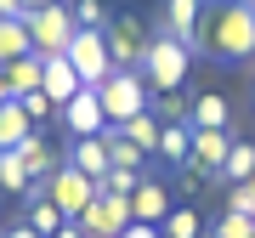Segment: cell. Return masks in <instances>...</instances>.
<instances>
[{
    "label": "cell",
    "mask_w": 255,
    "mask_h": 238,
    "mask_svg": "<svg viewBox=\"0 0 255 238\" xmlns=\"http://www.w3.org/2000/svg\"><path fill=\"white\" fill-rule=\"evenodd\" d=\"M193 57H210V63L233 68L255 57V11L244 0H204L199 34H193Z\"/></svg>",
    "instance_id": "1"
},
{
    "label": "cell",
    "mask_w": 255,
    "mask_h": 238,
    "mask_svg": "<svg viewBox=\"0 0 255 238\" xmlns=\"http://www.w3.org/2000/svg\"><path fill=\"white\" fill-rule=\"evenodd\" d=\"M187 68H193V51L182 46V40H170V34H153L147 40V57H142V80H147V91H182L187 85Z\"/></svg>",
    "instance_id": "2"
},
{
    "label": "cell",
    "mask_w": 255,
    "mask_h": 238,
    "mask_svg": "<svg viewBox=\"0 0 255 238\" xmlns=\"http://www.w3.org/2000/svg\"><path fill=\"white\" fill-rule=\"evenodd\" d=\"M102 97V114H108V125H125V119H136L142 108H153V91H147L142 68H114L108 80L97 85Z\"/></svg>",
    "instance_id": "3"
},
{
    "label": "cell",
    "mask_w": 255,
    "mask_h": 238,
    "mask_svg": "<svg viewBox=\"0 0 255 238\" xmlns=\"http://www.w3.org/2000/svg\"><path fill=\"white\" fill-rule=\"evenodd\" d=\"M68 63H74V74H80V85H97L114 74V51H108V28H74V40H68Z\"/></svg>",
    "instance_id": "4"
},
{
    "label": "cell",
    "mask_w": 255,
    "mask_h": 238,
    "mask_svg": "<svg viewBox=\"0 0 255 238\" xmlns=\"http://www.w3.org/2000/svg\"><path fill=\"white\" fill-rule=\"evenodd\" d=\"M23 28H28V46L40 57H63L68 40H74V11L68 6H40V11H23Z\"/></svg>",
    "instance_id": "5"
},
{
    "label": "cell",
    "mask_w": 255,
    "mask_h": 238,
    "mask_svg": "<svg viewBox=\"0 0 255 238\" xmlns=\"http://www.w3.org/2000/svg\"><path fill=\"white\" fill-rule=\"evenodd\" d=\"M97 193H102V187L91 182V176H80L74 165H57V170L46 176V199H51L68 221H80V216H85V204H91Z\"/></svg>",
    "instance_id": "6"
},
{
    "label": "cell",
    "mask_w": 255,
    "mask_h": 238,
    "mask_svg": "<svg viewBox=\"0 0 255 238\" xmlns=\"http://www.w3.org/2000/svg\"><path fill=\"white\" fill-rule=\"evenodd\" d=\"M74 227H80L85 238H119V233L130 227V199H119V193H97Z\"/></svg>",
    "instance_id": "7"
},
{
    "label": "cell",
    "mask_w": 255,
    "mask_h": 238,
    "mask_svg": "<svg viewBox=\"0 0 255 238\" xmlns=\"http://www.w3.org/2000/svg\"><path fill=\"white\" fill-rule=\"evenodd\" d=\"M147 28H142V17H114L108 23V51H114V68H142V57H147Z\"/></svg>",
    "instance_id": "8"
},
{
    "label": "cell",
    "mask_w": 255,
    "mask_h": 238,
    "mask_svg": "<svg viewBox=\"0 0 255 238\" xmlns=\"http://www.w3.org/2000/svg\"><path fill=\"white\" fill-rule=\"evenodd\" d=\"M63 130L68 136H102V130H108V114H102V97L91 91V85H85V91H74L63 108Z\"/></svg>",
    "instance_id": "9"
},
{
    "label": "cell",
    "mask_w": 255,
    "mask_h": 238,
    "mask_svg": "<svg viewBox=\"0 0 255 238\" xmlns=\"http://www.w3.org/2000/svg\"><path fill=\"white\" fill-rule=\"evenodd\" d=\"M170 204H176V199H170V182L147 170L142 182H136V193H130V221H142V227H164Z\"/></svg>",
    "instance_id": "10"
},
{
    "label": "cell",
    "mask_w": 255,
    "mask_h": 238,
    "mask_svg": "<svg viewBox=\"0 0 255 238\" xmlns=\"http://www.w3.org/2000/svg\"><path fill=\"white\" fill-rule=\"evenodd\" d=\"M199 17H204V0H159V34L182 40L193 51V34H199Z\"/></svg>",
    "instance_id": "11"
},
{
    "label": "cell",
    "mask_w": 255,
    "mask_h": 238,
    "mask_svg": "<svg viewBox=\"0 0 255 238\" xmlns=\"http://www.w3.org/2000/svg\"><path fill=\"white\" fill-rule=\"evenodd\" d=\"M227 147H233V130H193L187 176H221V165H227Z\"/></svg>",
    "instance_id": "12"
},
{
    "label": "cell",
    "mask_w": 255,
    "mask_h": 238,
    "mask_svg": "<svg viewBox=\"0 0 255 238\" xmlns=\"http://www.w3.org/2000/svg\"><path fill=\"white\" fill-rule=\"evenodd\" d=\"M63 165H74L80 176H91V182L102 187V176L114 170V153H108V136H74L68 142V159Z\"/></svg>",
    "instance_id": "13"
},
{
    "label": "cell",
    "mask_w": 255,
    "mask_h": 238,
    "mask_svg": "<svg viewBox=\"0 0 255 238\" xmlns=\"http://www.w3.org/2000/svg\"><path fill=\"white\" fill-rule=\"evenodd\" d=\"M23 221H28L40 238H57V233L68 227V216L46 199V182H28V193H23Z\"/></svg>",
    "instance_id": "14"
},
{
    "label": "cell",
    "mask_w": 255,
    "mask_h": 238,
    "mask_svg": "<svg viewBox=\"0 0 255 238\" xmlns=\"http://www.w3.org/2000/svg\"><path fill=\"white\" fill-rule=\"evenodd\" d=\"M187 125H193V130H233V102L221 97V91H193Z\"/></svg>",
    "instance_id": "15"
},
{
    "label": "cell",
    "mask_w": 255,
    "mask_h": 238,
    "mask_svg": "<svg viewBox=\"0 0 255 238\" xmlns=\"http://www.w3.org/2000/svg\"><path fill=\"white\" fill-rule=\"evenodd\" d=\"M153 159H159L164 170H187V159H193V125H187V119H170V125H164Z\"/></svg>",
    "instance_id": "16"
},
{
    "label": "cell",
    "mask_w": 255,
    "mask_h": 238,
    "mask_svg": "<svg viewBox=\"0 0 255 238\" xmlns=\"http://www.w3.org/2000/svg\"><path fill=\"white\" fill-rule=\"evenodd\" d=\"M40 91H46L57 108H63V102L74 97V91H85L80 85V74H74V63L68 57H46V74H40Z\"/></svg>",
    "instance_id": "17"
},
{
    "label": "cell",
    "mask_w": 255,
    "mask_h": 238,
    "mask_svg": "<svg viewBox=\"0 0 255 238\" xmlns=\"http://www.w3.org/2000/svg\"><path fill=\"white\" fill-rule=\"evenodd\" d=\"M250 176H255V142H250V136H233V147H227V165H221V176H216V182L244 187Z\"/></svg>",
    "instance_id": "18"
},
{
    "label": "cell",
    "mask_w": 255,
    "mask_h": 238,
    "mask_svg": "<svg viewBox=\"0 0 255 238\" xmlns=\"http://www.w3.org/2000/svg\"><path fill=\"white\" fill-rule=\"evenodd\" d=\"M119 136H125V142H136L142 153H159V136H164V119H159L153 108H142L136 119H125V125H119Z\"/></svg>",
    "instance_id": "19"
},
{
    "label": "cell",
    "mask_w": 255,
    "mask_h": 238,
    "mask_svg": "<svg viewBox=\"0 0 255 238\" xmlns=\"http://www.w3.org/2000/svg\"><path fill=\"white\" fill-rule=\"evenodd\" d=\"M108 136V153H114V170H130V176H147V165H153V153H142L136 142H125L119 136V125H108L102 130Z\"/></svg>",
    "instance_id": "20"
},
{
    "label": "cell",
    "mask_w": 255,
    "mask_h": 238,
    "mask_svg": "<svg viewBox=\"0 0 255 238\" xmlns=\"http://www.w3.org/2000/svg\"><path fill=\"white\" fill-rule=\"evenodd\" d=\"M0 74H6L11 97H23V91H40V74H46V57H40V51H28V57H17V63H6Z\"/></svg>",
    "instance_id": "21"
},
{
    "label": "cell",
    "mask_w": 255,
    "mask_h": 238,
    "mask_svg": "<svg viewBox=\"0 0 255 238\" xmlns=\"http://www.w3.org/2000/svg\"><path fill=\"white\" fill-rule=\"evenodd\" d=\"M34 130H40V125L23 114V102H17V97H11V102H0V147H17L23 136H34Z\"/></svg>",
    "instance_id": "22"
},
{
    "label": "cell",
    "mask_w": 255,
    "mask_h": 238,
    "mask_svg": "<svg viewBox=\"0 0 255 238\" xmlns=\"http://www.w3.org/2000/svg\"><path fill=\"white\" fill-rule=\"evenodd\" d=\"M17 153H23V165H28V176H34V182H46V176L57 170V153L46 147V136H40V130L17 142Z\"/></svg>",
    "instance_id": "23"
},
{
    "label": "cell",
    "mask_w": 255,
    "mask_h": 238,
    "mask_svg": "<svg viewBox=\"0 0 255 238\" xmlns=\"http://www.w3.org/2000/svg\"><path fill=\"white\" fill-rule=\"evenodd\" d=\"M159 233H164V238H204L210 227H204V216L193 210V204H170V216H164Z\"/></svg>",
    "instance_id": "24"
},
{
    "label": "cell",
    "mask_w": 255,
    "mask_h": 238,
    "mask_svg": "<svg viewBox=\"0 0 255 238\" xmlns=\"http://www.w3.org/2000/svg\"><path fill=\"white\" fill-rule=\"evenodd\" d=\"M28 182H34V176H28V165H23V153L17 147H0V193H28Z\"/></svg>",
    "instance_id": "25"
},
{
    "label": "cell",
    "mask_w": 255,
    "mask_h": 238,
    "mask_svg": "<svg viewBox=\"0 0 255 238\" xmlns=\"http://www.w3.org/2000/svg\"><path fill=\"white\" fill-rule=\"evenodd\" d=\"M34 46H28V28L23 17H0V68L6 63H17V57H28Z\"/></svg>",
    "instance_id": "26"
},
{
    "label": "cell",
    "mask_w": 255,
    "mask_h": 238,
    "mask_svg": "<svg viewBox=\"0 0 255 238\" xmlns=\"http://www.w3.org/2000/svg\"><path fill=\"white\" fill-rule=\"evenodd\" d=\"M210 233L216 238H255V216H238V210H221L210 221Z\"/></svg>",
    "instance_id": "27"
},
{
    "label": "cell",
    "mask_w": 255,
    "mask_h": 238,
    "mask_svg": "<svg viewBox=\"0 0 255 238\" xmlns=\"http://www.w3.org/2000/svg\"><path fill=\"white\" fill-rule=\"evenodd\" d=\"M68 11H74V28H108V23H114L102 0H74Z\"/></svg>",
    "instance_id": "28"
},
{
    "label": "cell",
    "mask_w": 255,
    "mask_h": 238,
    "mask_svg": "<svg viewBox=\"0 0 255 238\" xmlns=\"http://www.w3.org/2000/svg\"><path fill=\"white\" fill-rule=\"evenodd\" d=\"M17 102H23V114H28V119H34V125H46V119L57 114V102H51L46 91H23Z\"/></svg>",
    "instance_id": "29"
},
{
    "label": "cell",
    "mask_w": 255,
    "mask_h": 238,
    "mask_svg": "<svg viewBox=\"0 0 255 238\" xmlns=\"http://www.w3.org/2000/svg\"><path fill=\"white\" fill-rule=\"evenodd\" d=\"M136 182H142V176H130V170H108V176H102V193H119V199H130V193H136Z\"/></svg>",
    "instance_id": "30"
},
{
    "label": "cell",
    "mask_w": 255,
    "mask_h": 238,
    "mask_svg": "<svg viewBox=\"0 0 255 238\" xmlns=\"http://www.w3.org/2000/svg\"><path fill=\"white\" fill-rule=\"evenodd\" d=\"M227 210H238V216H255V187L244 182V187H227Z\"/></svg>",
    "instance_id": "31"
},
{
    "label": "cell",
    "mask_w": 255,
    "mask_h": 238,
    "mask_svg": "<svg viewBox=\"0 0 255 238\" xmlns=\"http://www.w3.org/2000/svg\"><path fill=\"white\" fill-rule=\"evenodd\" d=\"M119 238H164V233H159V227H142V221H130V227L119 233Z\"/></svg>",
    "instance_id": "32"
},
{
    "label": "cell",
    "mask_w": 255,
    "mask_h": 238,
    "mask_svg": "<svg viewBox=\"0 0 255 238\" xmlns=\"http://www.w3.org/2000/svg\"><path fill=\"white\" fill-rule=\"evenodd\" d=\"M0 238H40V233L28 227V221H17V227H6V233H0Z\"/></svg>",
    "instance_id": "33"
},
{
    "label": "cell",
    "mask_w": 255,
    "mask_h": 238,
    "mask_svg": "<svg viewBox=\"0 0 255 238\" xmlns=\"http://www.w3.org/2000/svg\"><path fill=\"white\" fill-rule=\"evenodd\" d=\"M0 17H23V0H0Z\"/></svg>",
    "instance_id": "34"
},
{
    "label": "cell",
    "mask_w": 255,
    "mask_h": 238,
    "mask_svg": "<svg viewBox=\"0 0 255 238\" xmlns=\"http://www.w3.org/2000/svg\"><path fill=\"white\" fill-rule=\"evenodd\" d=\"M40 6H63V0H23V11H40Z\"/></svg>",
    "instance_id": "35"
},
{
    "label": "cell",
    "mask_w": 255,
    "mask_h": 238,
    "mask_svg": "<svg viewBox=\"0 0 255 238\" xmlns=\"http://www.w3.org/2000/svg\"><path fill=\"white\" fill-rule=\"evenodd\" d=\"M57 238H85V233H80V227H74V221H68V227H63V233H57Z\"/></svg>",
    "instance_id": "36"
},
{
    "label": "cell",
    "mask_w": 255,
    "mask_h": 238,
    "mask_svg": "<svg viewBox=\"0 0 255 238\" xmlns=\"http://www.w3.org/2000/svg\"><path fill=\"white\" fill-rule=\"evenodd\" d=\"M0 102H11V85H6V74H0Z\"/></svg>",
    "instance_id": "37"
},
{
    "label": "cell",
    "mask_w": 255,
    "mask_h": 238,
    "mask_svg": "<svg viewBox=\"0 0 255 238\" xmlns=\"http://www.w3.org/2000/svg\"><path fill=\"white\" fill-rule=\"evenodd\" d=\"M250 114H255V85H250Z\"/></svg>",
    "instance_id": "38"
},
{
    "label": "cell",
    "mask_w": 255,
    "mask_h": 238,
    "mask_svg": "<svg viewBox=\"0 0 255 238\" xmlns=\"http://www.w3.org/2000/svg\"><path fill=\"white\" fill-rule=\"evenodd\" d=\"M244 6H250V11H255V0H244Z\"/></svg>",
    "instance_id": "39"
},
{
    "label": "cell",
    "mask_w": 255,
    "mask_h": 238,
    "mask_svg": "<svg viewBox=\"0 0 255 238\" xmlns=\"http://www.w3.org/2000/svg\"><path fill=\"white\" fill-rule=\"evenodd\" d=\"M204 238H216V233H204Z\"/></svg>",
    "instance_id": "40"
},
{
    "label": "cell",
    "mask_w": 255,
    "mask_h": 238,
    "mask_svg": "<svg viewBox=\"0 0 255 238\" xmlns=\"http://www.w3.org/2000/svg\"><path fill=\"white\" fill-rule=\"evenodd\" d=\"M250 187H255V176H250Z\"/></svg>",
    "instance_id": "41"
}]
</instances>
